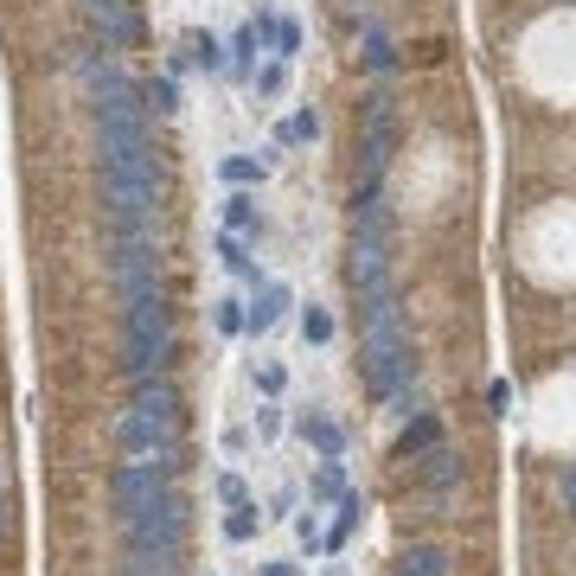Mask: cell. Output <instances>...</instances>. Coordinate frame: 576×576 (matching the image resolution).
Wrapping results in <instances>:
<instances>
[{
  "label": "cell",
  "mask_w": 576,
  "mask_h": 576,
  "mask_svg": "<svg viewBox=\"0 0 576 576\" xmlns=\"http://www.w3.org/2000/svg\"><path fill=\"white\" fill-rule=\"evenodd\" d=\"M442 571H449V551H442V544H410L391 576H442Z\"/></svg>",
  "instance_id": "cell-20"
},
{
  "label": "cell",
  "mask_w": 576,
  "mask_h": 576,
  "mask_svg": "<svg viewBox=\"0 0 576 576\" xmlns=\"http://www.w3.org/2000/svg\"><path fill=\"white\" fill-rule=\"evenodd\" d=\"M359 187H384V173H391V154H397V103H391V90H365V103H359Z\"/></svg>",
  "instance_id": "cell-3"
},
{
  "label": "cell",
  "mask_w": 576,
  "mask_h": 576,
  "mask_svg": "<svg viewBox=\"0 0 576 576\" xmlns=\"http://www.w3.org/2000/svg\"><path fill=\"white\" fill-rule=\"evenodd\" d=\"M314 142H320V110H314V103H302V110L275 128V148H314Z\"/></svg>",
  "instance_id": "cell-15"
},
{
  "label": "cell",
  "mask_w": 576,
  "mask_h": 576,
  "mask_svg": "<svg viewBox=\"0 0 576 576\" xmlns=\"http://www.w3.org/2000/svg\"><path fill=\"white\" fill-rule=\"evenodd\" d=\"M225 449H230V455H244V449H250V429H244V422H230V429H225Z\"/></svg>",
  "instance_id": "cell-38"
},
{
  "label": "cell",
  "mask_w": 576,
  "mask_h": 576,
  "mask_svg": "<svg viewBox=\"0 0 576 576\" xmlns=\"http://www.w3.org/2000/svg\"><path fill=\"white\" fill-rule=\"evenodd\" d=\"M340 494H346V461H320L314 481H307V499L320 506V499H340Z\"/></svg>",
  "instance_id": "cell-27"
},
{
  "label": "cell",
  "mask_w": 576,
  "mask_h": 576,
  "mask_svg": "<svg viewBox=\"0 0 576 576\" xmlns=\"http://www.w3.org/2000/svg\"><path fill=\"white\" fill-rule=\"evenodd\" d=\"M282 90H289V65H282V58H263V65L250 71V97H257V110L282 103Z\"/></svg>",
  "instance_id": "cell-17"
},
{
  "label": "cell",
  "mask_w": 576,
  "mask_h": 576,
  "mask_svg": "<svg viewBox=\"0 0 576 576\" xmlns=\"http://www.w3.org/2000/svg\"><path fill=\"white\" fill-rule=\"evenodd\" d=\"M275 26H282V13H275V7H257L250 33H257V45H263V52H275Z\"/></svg>",
  "instance_id": "cell-32"
},
{
  "label": "cell",
  "mask_w": 576,
  "mask_h": 576,
  "mask_svg": "<svg viewBox=\"0 0 576 576\" xmlns=\"http://www.w3.org/2000/svg\"><path fill=\"white\" fill-rule=\"evenodd\" d=\"M257 576H302V564H295V557H269Z\"/></svg>",
  "instance_id": "cell-37"
},
{
  "label": "cell",
  "mask_w": 576,
  "mask_h": 576,
  "mask_svg": "<svg viewBox=\"0 0 576 576\" xmlns=\"http://www.w3.org/2000/svg\"><path fill=\"white\" fill-rule=\"evenodd\" d=\"M289 526H295V544H302L307 557H314V551H327V532H320V519H314V512H295Z\"/></svg>",
  "instance_id": "cell-30"
},
{
  "label": "cell",
  "mask_w": 576,
  "mask_h": 576,
  "mask_svg": "<svg viewBox=\"0 0 576 576\" xmlns=\"http://www.w3.org/2000/svg\"><path fill=\"white\" fill-rule=\"evenodd\" d=\"M436 442H442V422H436V417L404 422V436H397V461H417L422 449H436Z\"/></svg>",
  "instance_id": "cell-22"
},
{
  "label": "cell",
  "mask_w": 576,
  "mask_h": 576,
  "mask_svg": "<svg viewBox=\"0 0 576 576\" xmlns=\"http://www.w3.org/2000/svg\"><path fill=\"white\" fill-rule=\"evenodd\" d=\"M295 320H302V340L307 346H334V334H340V320H334V307H327V302H307Z\"/></svg>",
  "instance_id": "cell-23"
},
{
  "label": "cell",
  "mask_w": 576,
  "mask_h": 576,
  "mask_svg": "<svg viewBox=\"0 0 576 576\" xmlns=\"http://www.w3.org/2000/svg\"><path fill=\"white\" fill-rule=\"evenodd\" d=\"M263 173H269V160H250V154H225L218 160V180L225 187H263Z\"/></svg>",
  "instance_id": "cell-25"
},
{
  "label": "cell",
  "mask_w": 576,
  "mask_h": 576,
  "mask_svg": "<svg viewBox=\"0 0 576 576\" xmlns=\"http://www.w3.org/2000/svg\"><path fill=\"white\" fill-rule=\"evenodd\" d=\"M250 384H257V397H282V391H289V372H282L275 359H257V365H250Z\"/></svg>",
  "instance_id": "cell-29"
},
{
  "label": "cell",
  "mask_w": 576,
  "mask_h": 576,
  "mask_svg": "<svg viewBox=\"0 0 576 576\" xmlns=\"http://www.w3.org/2000/svg\"><path fill=\"white\" fill-rule=\"evenodd\" d=\"M128 410L160 417V422H180V391L167 384V372H154V379H128Z\"/></svg>",
  "instance_id": "cell-10"
},
{
  "label": "cell",
  "mask_w": 576,
  "mask_h": 576,
  "mask_svg": "<svg viewBox=\"0 0 576 576\" xmlns=\"http://www.w3.org/2000/svg\"><path fill=\"white\" fill-rule=\"evenodd\" d=\"M110 282L122 302L160 289V269H154V237L148 225H110Z\"/></svg>",
  "instance_id": "cell-4"
},
{
  "label": "cell",
  "mask_w": 576,
  "mask_h": 576,
  "mask_svg": "<svg viewBox=\"0 0 576 576\" xmlns=\"http://www.w3.org/2000/svg\"><path fill=\"white\" fill-rule=\"evenodd\" d=\"M295 487H275V494H269V512H275V519H295Z\"/></svg>",
  "instance_id": "cell-34"
},
{
  "label": "cell",
  "mask_w": 576,
  "mask_h": 576,
  "mask_svg": "<svg viewBox=\"0 0 576 576\" xmlns=\"http://www.w3.org/2000/svg\"><path fill=\"white\" fill-rule=\"evenodd\" d=\"M187 52H192V65H199L205 77H225V38L192 33V38H187Z\"/></svg>",
  "instance_id": "cell-26"
},
{
  "label": "cell",
  "mask_w": 576,
  "mask_h": 576,
  "mask_svg": "<svg viewBox=\"0 0 576 576\" xmlns=\"http://www.w3.org/2000/svg\"><path fill=\"white\" fill-rule=\"evenodd\" d=\"M122 532H128V544H148V551H180V538H187V494L160 487L148 506H135L122 519Z\"/></svg>",
  "instance_id": "cell-5"
},
{
  "label": "cell",
  "mask_w": 576,
  "mask_h": 576,
  "mask_svg": "<svg viewBox=\"0 0 576 576\" xmlns=\"http://www.w3.org/2000/svg\"><path fill=\"white\" fill-rule=\"evenodd\" d=\"M359 372H365V391H372V397H404V384L417 372L391 295H372V302H365V352H359Z\"/></svg>",
  "instance_id": "cell-1"
},
{
  "label": "cell",
  "mask_w": 576,
  "mask_h": 576,
  "mask_svg": "<svg viewBox=\"0 0 576 576\" xmlns=\"http://www.w3.org/2000/svg\"><path fill=\"white\" fill-rule=\"evenodd\" d=\"M212 327H218L225 340H237V334H244V295H218V302H212Z\"/></svg>",
  "instance_id": "cell-28"
},
{
  "label": "cell",
  "mask_w": 576,
  "mask_h": 576,
  "mask_svg": "<svg viewBox=\"0 0 576 576\" xmlns=\"http://www.w3.org/2000/svg\"><path fill=\"white\" fill-rule=\"evenodd\" d=\"M167 442H173V422H160V417L122 410V422H115V449H122V461H154Z\"/></svg>",
  "instance_id": "cell-7"
},
{
  "label": "cell",
  "mask_w": 576,
  "mask_h": 576,
  "mask_svg": "<svg viewBox=\"0 0 576 576\" xmlns=\"http://www.w3.org/2000/svg\"><path fill=\"white\" fill-rule=\"evenodd\" d=\"M122 576H180V551H148V544H128V571Z\"/></svg>",
  "instance_id": "cell-21"
},
{
  "label": "cell",
  "mask_w": 576,
  "mask_h": 576,
  "mask_svg": "<svg viewBox=\"0 0 576 576\" xmlns=\"http://www.w3.org/2000/svg\"><path fill=\"white\" fill-rule=\"evenodd\" d=\"M142 103H148L154 115H180L187 110V103H180V77H148V83H142Z\"/></svg>",
  "instance_id": "cell-24"
},
{
  "label": "cell",
  "mask_w": 576,
  "mask_h": 576,
  "mask_svg": "<svg viewBox=\"0 0 576 576\" xmlns=\"http://www.w3.org/2000/svg\"><path fill=\"white\" fill-rule=\"evenodd\" d=\"M334 506H340V519H334V532H327V551H346V538L365 526V494H352V487H346Z\"/></svg>",
  "instance_id": "cell-18"
},
{
  "label": "cell",
  "mask_w": 576,
  "mask_h": 576,
  "mask_svg": "<svg viewBox=\"0 0 576 576\" xmlns=\"http://www.w3.org/2000/svg\"><path fill=\"white\" fill-rule=\"evenodd\" d=\"M212 494L225 499V506H237V499H250V487H244V474H237V467H225V474L212 481Z\"/></svg>",
  "instance_id": "cell-33"
},
{
  "label": "cell",
  "mask_w": 576,
  "mask_h": 576,
  "mask_svg": "<svg viewBox=\"0 0 576 576\" xmlns=\"http://www.w3.org/2000/svg\"><path fill=\"white\" fill-rule=\"evenodd\" d=\"M218 225H225L230 237H244V244H263L269 218H263V205H257V192L250 187H230L225 205H218Z\"/></svg>",
  "instance_id": "cell-9"
},
{
  "label": "cell",
  "mask_w": 576,
  "mask_h": 576,
  "mask_svg": "<svg viewBox=\"0 0 576 576\" xmlns=\"http://www.w3.org/2000/svg\"><path fill=\"white\" fill-rule=\"evenodd\" d=\"M417 481L429 487V494H449V487H461V455L449 449V442L422 449V455H417Z\"/></svg>",
  "instance_id": "cell-12"
},
{
  "label": "cell",
  "mask_w": 576,
  "mask_h": 576,
  "mask_svg": "<svg viewBox=\"0 0 576 576\" xmlns=\"http://www.w3.org/2000/svg\"><path fill=\"white\" fill-rule=\"evenodd\" d=\"M282 436V397H263L257 404V442H275Z\"/></svg>",
  "instance_id": "cell-31"
},
{
  "label": "cell",
  "mask_w": 576,
  "mask_h": 576,
  "mask_svg": "<svg viewBox=\"0 0 576 576\" xmlns=\"http://www.w3.org/2000/svg\"><path fill=\"white\" fill-rule=\"evenodd\" d=\"M212 250H218V263H225L230 275H237V282H250V289H257V282H269L263 269H257V257H250L257 244H244V237H230L225 225H218V237H212Z\"/></svg>",
  "instance_id": "cell-13"
},
{
  "label": "cell",
  "mask_w": 576,
  "mask_h": 576,
  "mask_svg": "<svg viewBox=\"0 0 576 576\" xmlns=\"http://www.w3.org/2000/svg\"><path fill=\"white\" fill-rule=\"evenodd\" d=\"M557 494H564V512H576V461H564V474H557Z\"/></svg>",
  "instance_id": "cell-35"
},
{
  "label": "cell",
  "mask_w": 576,
  "mask_h": 576,
  "mask_svg": "<svg viewBox=\"0 0 576 576\" xmlns=\"http://www.w3.org/2000/svg\"><path fill=\"white\" fill-rule=\"evenodd\" d=\"M320 576H352V571H346V564H334V571H320Z\"/></svg>",
  "instance_id": "cell-40"
},
{
  "label": "cell",
  "mask_w": 576,
  "mask_h": 576,
  "mask_svg": "<svg viewBox=\"0 0 576 576\" xmlns=\"http://www.w3.org/2000/svg\"><path fill=\"white\" fill-rule=\"evenodd\" d=\"M295 429H302V442L320 461H346V429L327 417V410H302V417H295Z\"/></svg>",
  "instance_id": "cell-11"
},
{
  "label": "cell",
  "mask_w": 576,
  "mask_h": 576,
  "mask_svg": "<svg viewBox=\"0 0 576 576\" xmlns=\"http://www.w3.org/2000/svg\"><path fill=\"white\" fill-rule=\"evenodd\" d=\"M289 307H295L289 282H257V302H244V334H250V340H269V334L289 320Z\"/></svg>",
  "instance_id": "cell-8"
},
{
  "label": "cell",
  "mask_w": 576,
  "mask_h": 576,
  "mask_svg": "<svg viewBox=\"0 0 576 576\" xmlns=\"http://www.w3.org/2000/svg\"><path fill=\"white\" fill-rule=\"evenodd\" d=\"M77 7H83V20L97 26L103 52H128V45L142 38V13H135V0H77Z\"/></svg>",
  "instance_id": "cell-6"
},
{
  "label": "cell",
  "mask_w": 576,
  "mask_h": 576,
  "mask_svg": "<svg viewBox=\"0 0 576 576\" xmlns=\"http://www.w3.org/2000/svg\"><path fill=\"white\" fill-rule=\"evenodd\" d=\"M0 544H7V499H0Z\"/></svg>",
  "instance_id": "cell-39"
},
{
  "label": "cell",
  "mask_w": 576,
  "mask_h": 576,
  "mask_svg": "<svg viewBox=\"0 0 576 576\" xmlns=\"http://www.w3.org/2000/svg\"><path fill=\"white\" fill-rule=\"evenodd\" d=\"M218 532H225V544H250V538L263 532V506H257V499L225 506V526H218Z\"/></svg>",
  "instance_id": "cell-16"
},
{
  "label": "cell",
  "mask_w": 576,
  "mask_h": 576,
  "mask_svg": "<svg viewBox=\"0 0 576 576\" xmlns=\"http://www.w3.org/2000/svg\"><path fill=\"white\" fill-rule=\"evenodd\" d=\"M487 404H494L499 417H506V410H512V384H506V379H494V384H487Z\"/></svg>",
  "instance_id": "cell-36"
},
{
  "label": "cell",
  "mask_w": 576,
  "mask_h": 576,
  "mask_svg": "<svg viewBox=\"0 0 576 576\" xmlns=\"http://www.w3.org/2000/svg\"><path fill=\"white\" fill-rule=\"evenodd\" d=\"M257 65H263V45H257V33H250V26H237V33H230V45H225V71L230 77H250Z\"/></svg>",
  "instance_id": "cell-19"
},
{
  "label": "cell",
  "mask_w": 576,
  "mask_h": 576,
  "mask_svg": "<svg viewBox=\"0 0 576 576\" xmlns=\"http://www.w3.org/2000/svg\"><path fill=\"white\" fill-rule=\"evenodd\" d=\"M359 65L372 77H391L397 71V45H391V33H384L379 20H365V38H359Z\"/></svg>",
  "instance_id": "cell-14"
},
{
  "label": "cell",
  "mask_w": 576,
  "mask_h": 576,
  "mask_svg": "<svg viewBox=\"0 0 576 576\" xmlns=\"http://www.w3.org/2000/svg\"><path fill=\"white\" fill-rule=\"evenodd\" d=\"M167 359H173V307L160 289H148V295L122 302V365H128V379H154V372H167Z\"/></svg>",
  "instance_id": "cell-2"
}]
</instances>
